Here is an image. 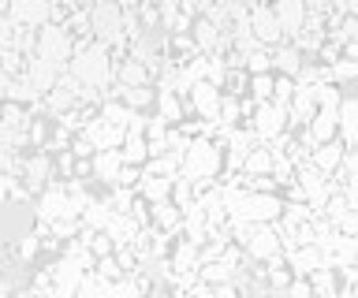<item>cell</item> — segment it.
<instances>
[{"instance_id":"1","label":"cell","mask_w":358,"mask_h":298,"mask_svg":"<svg viewBox=\"0 0 358 298\" xmlns=\"http://www.w3.org/2000/svg\"><path fill=\"white\" fill-rule=\"evenodd\" d=\"M64 71L83 86L86 97H97V101H101V97H108V90H112L116 60H112V52L101 45V41L83 38V41H75V52H71V60H67Z\"/></svg>"},{"instance_id":"2","label":"cell","mask_w":358,"mask_h":298,"mask_svg":"<svg viewBox=\"0 0 358 298\" xmlns=\"http://www.w3.org/2000/svg\"><path fill=\"white\" fill-rule=\"evenodd\" d=\"M179 175L190 179L194 186H209L224 175V135L217 138L213 135H201V138H190V146L179 161Z\"/></svg>"},{"instance_id":"3","label":"cell","mask_w":358,"mask_h":298,"mask_svg":"<svg viewBox=\"0 0 358 298\" xmlns=\"http://www.w3.org/2000/svg\"><path fill=\"white\" fill-rule=\"evenodd\" d=\"M86 23H90V38L101 41L108 52L127 49V38H123V12L112 0H94V4L86 8Z\"/></svg>"},{"instance_id":"4","label":"cell","mask_w":358,"mask_h":298,"mask_svg":"<svg viewBox=\"0 0 358 298\" xmlns=\"http://www.w3.org/2000/svg\"><path fill=\"white\" fill-rule=\"evenodd\" d=\"M71 52H75V38L67 34L60 23H45V27H38V34H34V57L49 60L52 68L64 71L67 60H71Z\"/></svg>"},{"instance_id":"5","label":"cell","mask_w":358,"mask_h":298,"mask_svg":"<svg viewBox=\"0 0 358 298\" xmlns=\"http://www.w3.org/2000/svg\"><path fill=\"white\" fill-rule=\"evenodd\" d=\"M246 119H250V135L262 142V146H273V142L291 127V124H287V108H280V105H273V101L254 105Z\"/></svg>"},{"instance_id":"6","label":"cell","mask_w":358,"mask_h":298,"mask_svg":"<svg viewBox=\"0 0 358 298\" xmlns=\"http://www.w3.org/2000/svg\"><path fill=\"white\" fill-rule=\"evenodd\" d=\"M243 253H246L254 265H265V261H273V258H280V253H284V242H280V235H276L273 224H254L250 235L243 239Z\"/></svg>"},{"instance_id":"7","label":"cell","mask_w":358,"mask_h":298,"mask_svg":"<svg viewBox=\"0 0 358 298\" xmlns=\"http://www.w3.org/2000/svg\"><path fill=\"white\" fill-rule=\"evenodd\" d=\"M52 157L45 149H38V153H30V157H22L19 161V186L27 191V198L30 194H41L45 191V183L52 179Z\"/></svg>"},{"instance_id":"8","label":"cell","mask_w":358,"mask_h":298,"mask_svg":"<svg viewBox=\"0 0 358 298\" xmlns=\"http://www.w3.org/2000/svg\"><path fill=\"white\" fill-rule=\"evenodd\" d=\"M8 19L15 23L19 30H38L52 19V0H8Z\"/></svg>"},{"instance_id":"9","label":"cell","mask_w":358,"mask_h":298,"mask_svg":"<svg viewBox=\"0 0 358 298\" xmlns=\"http://www.w3.org/2000/svg\"><path fill=\"white\" fill-rule=\"evenodd\" d=\"M246 23H250V38L262 49L284 45V34H280V23H276V15H273V8H268V4H254L250 12H246Z\"/></svg>"},{"instance_id":"10","label":"cell","mask_w":358,"mask_h":298,"mask_svg":"<svg viewBox=\"0 0 358 298\" xmlns=\"http://www.w3.org/2000/svg\"><path fill=\"white\" fill-rule=\"evenodd\" d=\"M273 15L280 23V34H284V41H291V45H299L302 38V27H306V4L302 0H276L273 4Z\"/></svg>"},{"instance_id":"11","label":"cell","mask_w":358,"mask_h":298,"mask_svg":"<svg viewBox=\"0 0 358 298\" xmlns=\"http://www.w3.org/2000/svg\"><path fill=\"white\" fill-rule=\"evenodd\" d=\"M19 79L27 82L30 90H34V97L41 101V97L56 86V79H60V68H52L49 60H41V57H34V52H30L27 64H22V75H19Z\"/></svg>"},{"instance_id":"12","label":"cell","mask_w":358,"mask_h":298,"mask_svg":"<svg viewBox=\"0 0 358 298\" xmlns=\"http://www.w3.org/2000/svg\"><path fill=\"white\" fill-rule=\"evenodd\" d=\"M336 142H340L343 149H355V142H358V101H355L351 90L340 97V105H336Z\"/></svg>"},{"instance_id":"13","label":"cell","mask_w":358,"mask_h":298,"mask_svg":"<svg viewBox=\"0 0 358 298\" xmlns=\"http://www.w3.org/2000/svg\"><path fill=\"white\" fill-rule=\"evenodd\" d=\"M220 86H213V82H194L190 86V94H187V101L190 108H194V116L198 119H206V124H217V112H220Z\"/></svg>"},{"instance_id":"14","label":"cell","mask_w":358,"mask_h":298,"mask_svg":"<svg viewBox=\"0 0 358 298\" xmlns=\"http://www.w3.org/2000/svg\"><path fill=\"white\" fill-rule=\"evenodd\" d=\"M284 265L291 276H310L313 269H321L324 265V253L317 242H310V246H287L284 250Z\"/></svg>"},{"instance_id":"15","label":"cell","mask_w":358,"mask_h":298,"mask_svg":"<svg viewBox=\"0 0 358 298\" xmlns=\"http://www.w3.org/2000/svg\"><path fill=\"white\" fill-rule=\"evenodd\" d=\"M49 276H52V291L56 295H75L78 283H83V276H86V269H78L75 261L60 258V261L49 265Z\"/></svg>"},{"instance_id":"16","label":"cell","mask_w":358,"mask_h":298,"mask_svg":"<svg viewBox=\"0 0 358 298\" xmlns=\"http://www.w3.org/2000/svg\"><path fill=\"white\" fill-rule=\"evenodd\" d=\"M179 220H183V209L176 202H153L150 205V228L161 231V235H179Z\"/></svg>"},{"instance_id":"17","label":"cell","mask_w":358,"mask_h":298,"mask_svg":"<svg viewBox=\"0 0 358 298\" xmlns=\"http://www.w3.org/2000/svg\"><path fill=\"white\" fill-rule=\"evenodd\" d=\"M120 168H123V161H120L116 149H97L94 157H90V175H94V179H101L105 186H116Z\"/></svg>"},{"instance_id":"18","label":"cell","mask_w":358,"mask_h":298,"mask_svg":"<svg viewBox=\"0 0 358 298\" xmlns=\"http://www.w3.org/2000/svg\"><path fill=\"white\" fill-rule=\"evenodd\" d=\"M343 153H347V149H343V146H340V142H336V138H332V142H321V146H313L306 161H310V164H313V168H317L321 175H329V179H332V172H336V168H340V161H343Z\"/></svg>"},{"instance_id":"19","label":"cell","mask_w":358,"mask_h":298,"mask_svg":"<svg viewBox=\"0 0 358 298\" xmlns=\"http://www.w3.org/2000/svg\"><path fill=\"white\" fill-rule=\"evenodd\" d=\"M101 231H105V235L112 239V246H131V242H134V235H138V224H134V220L127 216V213H108V220H105V228H101Z\"/></svg>"},{"instance_id":"20","label":"cell","mask_w":358,"mask_h":298,"mask_svg":"<svg viewBox=\"0 0 358 298\" xmlns=\"http://www.w3.org/2000/svg\"><path fill=\"white\" fill-rule=\"evenodd\" d=\"M153 108H157V116H161L168 127H176V124H183V119H187V105H183V97H176L172 90H157Z\"/></svg>"},{"instance_id":"21","label":"cell","mask_w":358,"mask_h":298,"mask_svg":"<svg viewBox=\"0 0 358 298\" xmlns=\"http://www.w3.org/2000/svg\"><path fill=\"white\" fill-rule=\"evenodd\" d=\"M306 135H310L313 146L332 142L336 138V108H317V112L310 116V124H306Z\"/></svg>"},{"instance_id":"22","label":"cell","mask_w":358,"mask_h":298,"mask_svg":"<svg viewBox=\"0 0 358 298\" xmlns=\"http://www.w3.org/2000/svg\"><path fill=\"white\" fill-rule=\"evenodd\" d=\"M176 179V175H172ZM172 179H168V175H145L142 172V179H138V186H134V194L142 198V202H164L168 194H172Z\"/></svg>"},{"instance_id":"23","label":"cell","mask_w":358,"mask_h":298,"mask_svg":"<svg viewBox=\"0 0 358 298\" xmlns=\"http://www.w3.org/2000/svg\"><path fill=\"white\" fill-rule=\"evenodd\" d=\"M112 79H116L120 86H153V71L145 68V64H138V60H120V68L112 71Z\"/></svg>"},{"instance_id":"24","label":"cell","mask_w":358,"mask_h":298,"mask_svg":"<svg viewBox=\"0 0 358 298\" xmlns=\"http://www.w3.org/2000/svg\"><path fill=\"white\" fill-rule=\"evenodd\" d=\"M168 253H172V261H168V265H172V272H198V242H190V239L179 235L176 246Z\"/></svg>"},{"instance_id":"25","label":"cell","mask_w":358,"mask_h":298,"mask_svg":"<svg viewBox=\"0 0 358 298\" xmlns=\"http://www.w3.org/2000/svg\"><path fill=\"white\" fill-rule=\"evenodd\" d=\"M239 172H243V175H250V179H254V175H273V149L257 142V146L243 157Z\"/></svg>"},{"instance_id":"26","label":"cell","mask_w":358,"mask_h":298,"mask_svg":"<svg viewBox=\"0 0 358 298\" xmlns=\"http://www.w3.org/2000/svg\"><path fill=\"white\" fill-rule=\"evenodd\" d=\"M116 153H120L123 164H134V168H142V164L150 161V146H145V138H142V135H131V131L123 135V142H120Z\"/></svg>"},{"instance_id":"27","label":"cell","mask_w":358,"mask_h":298,"mask_svg":"<svg viewBox=\"0 0 358 298\" xmlns=\"http://www.w3.org/2000/svg\"><path fill=\"white\" fill-rule=\"evenodd\" d=\"M75 298H112V283H108V280H101V276L90 269V272L83 276V283H78Z\"/></svg>"},{"instance_id":"28","label":"cell","mask_w":358,"mask_h":298,"mask_svg":"<svg viewBox=\"0 0 358 298\" xmlns=\"http://www.w3.org/2000/svg\"><path fill=\"white\" fill-rule=\"evenodd\" d=\"M243 71L246 75H268V71H273V57H268V49L257 45V49L246 52V57H243Z\"/></svg>"},{"instance_id":"29","label":"cell","mask_w":358,"mask_h":298,"mask_svg":"<svg viewBox=\"0 0 358 298\" xmlns=\"http://www.w3.org/2000/svg\"><path fill=\"white\" fill-rule=\"evenodd\" d=\"M329 224H332L336 235H351V239H355V235H358V209H343L336 220H329Z\"/></svg>"},{"instance_id":"30","label":"cell","mask_w":358,"mask_h":298,"mask_svg":"<svg viewBox=\"0 0 358 298\" xmlns=\"http://www.w3.org/2000/svg\"><path fill=\"white\" fill-rule=\"evenodd\" d=\"M94 272L101 276V280H108V283H116L120 276H123V269H120V261L112 258V253H108V258H97V261H94Z\"/></svg>"},{"instance_id":"31","label":"cell","mask_w":358,"mask_h":298,"mask_svg":"<svg viewBox=\"0 0 358 298\" xmlns=\"http://www.w3.org/2000/svg\"><path fill=\"white\" fill-rule=\"evenodd\" d=\"M302 4H306V12H317V15L332 12V0H302Z\"/></svg>"},{"instance_id":"32","label":"cell","mask_w":358,"mask_h":298,"mask_svg":"<svg viewBox=\"0 0 358 298\" xmlns=\"http://www.w3.org/2000/svg\"><path fill=\"white\" fill-rule=\"evenodd\" d=\"M112 4H116V8H120V12H134V8H138V4H142V0H112Z\"/></svg>"},{"instance_id":"33","label":"cell","mask_w":358,"mask_h":298,"mask_svg":"<svg viewBox=\"0 0 358 298\" xmlns=\"http://www.w3.org/2000/svg\"><path fill=\"white\" fill-rule=\"evenodd\" d=\"M15 298H49V295L34 291V287H22V291H15Z\"/></svg>"},{"instance_id":"34","label":"cell","mask_w":358,"mask_h":298,"mask_svg":"<svg viewBox=\"0 0 358 298\" xmlns=\"http://www.w3.org/2000/svg\"><path fill=\"white\" fill-rule=\"evenodd\" d=\"M231 4H243V8H254V4H265V0H231Z\"/></svg>"}]
</instances>
